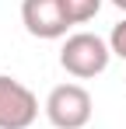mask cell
Returning <instances> with one entry per match:
<instances>
[{
	"instance_id": "1",
	"label": "cell",
	"mask_w": 126,
	"mask_h": 129,
	"mask_svg": "<svg viewBox=\"0 0 126 129\" xmlns=\"http://www.w3.org/2000/svg\"><path fill=\"white\" fill-rule=\"evenodd\" d=\"M109 59H112L109 42L98 39V35H91V31L70 35V39L63 42V49H60V66L70 77H77V80H91V77L105 73Z\"/></svg>"
},
{
	"instance_id": "2",
	"label": "cell",
	"mask_w": 126,
	"mask_h": 129,
	"mask_svg": "<svg viewBox=\"0 0 126 129\" xmlns=\"http://www.w3.org/2000/svg\"><path fill=\"white\" fill-rule=\"evenodd\" d=\"M91 112H95V101L81 84H60L46 98V119L56 129H84L91 122Z\"/></svg>"
},
{
	"instance_id": "3",
	"label": "cell",
	"mask_w": 126,
	"mask_h": 129,
	"mask_svg": "<svg viewBox=\"0 0 126 129\" xmlns=\"http://www.w3.org/2000/svg\"><path fill=\"white\" fill-rule=\"evenodd\" d=\"M39 119V98L28 87L0 73V129H28Z\"/></svg>"
},
{
	"instance_id": "4",
	"label": "cell",
	"mask_w": 126,
	"mask_h": 129,
	"mask_svg": "<svg viewBox=\"0 0 126 129\" xmlns=\"http://www.w3.org/2000/svg\"><path fill=\"white\" fill-rule=\"evenodd\" d=\"M21 24L35 39H63L70 18L63 11V0H21Z\"/></svg>"
},
{
	"instance_id": "5",
	"label": "cell",
	"mask_w": 126,
	"mask_h": 129,
	"mask_svg": "<svg viewBox=\"0 0 126 129\" xmlns=\"http://www.w3.org/2000/svg\"><path fill=\"white\" fill-rule=\"evenodd\" d=\"M63 11H67L70 24H84L102 11V0H63Z\"/></svg>"
},
{
	"instance_id": "6",
	"label": "cell",
	"mask_w": 126,
	"mask_h": 129,
	"mask_svg": "<svg viewBox=\"0 0 126 129\" xmlns=\"http://www.w3.org/2000/svg\"><path fill=\"white\" fill-rule=\"evenodd\" d=\"M109 49H112V56L126 59V21H119L116 28H112V35H109Z\"/></svg>"
},
{
	"instance_id": "7",
	"label": "cell",
	"mask_w": 126,
	"mask_h": 129,
	"mask_svg": "<svg viewBox=\"0 0 126 129\" xmlns=\"http://www.w3.org/2000/svg\"><path fill=\"white\" fill-rule=\"evenodd\" d=\"M112 4H116V7H119V11H126V0H112Z\"/></svg>"
}]
</instances>
